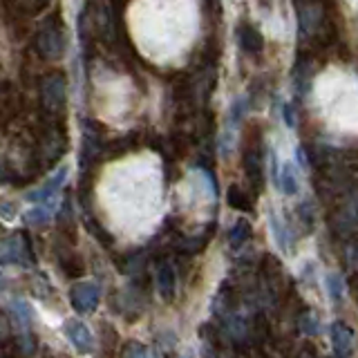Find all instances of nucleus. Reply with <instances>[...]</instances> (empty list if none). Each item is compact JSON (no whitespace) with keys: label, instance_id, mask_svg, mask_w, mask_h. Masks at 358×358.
I'll return each instance as SVG.
<instances>
[{"label":"nucleus","instance_id":"obj_1","mask_svg":"<svg viewBox=\"0 0 358 358\" xmlns=\"http://www.w3.org/2000/svg\"><path fill=\"white\" fill-rule=\"evenodd\" d=\"M318 117L336 134L358 137V74L347 67H329L313 83Z\"/></svg>","mask_w":358,"mask_h":358},{"label":"nucleus","instance_id":"obj_14","mask_svg":"<svg viewBox=\"0 0 358 358\" xmlns=\"http://www.w3.org/2000/svg\"><path fill=\"white\" fill-rule=\"evenodd\" d=\"M119 358H159V356H157L148 345L130 341L119 350Z\"/></svg>","mask_w":358,"mask_h":358},{"label":"nucleus","instance_id":"obj_22","mask_svg":"<svg viewBox=\"0 0 358 358\" xmlns=\"http://www.w3.org/2000/svg\"><path fill=\"white\" fill-rule=\"evenodd\" d=\"M0 233H3V227H0Z\"/></svg>","mask_w":358,"mask_h":358},{"label":"nucleus","instance_id":"obj_15","mask_svg":"<svg viewBox=\"0 0 358 358\" xmlns=\"http://www.w3.org/2000/svg\"><path fill=\"white\" fill-rule=\"evenodd\" d=\"M268 227H271V231H273L275 244L287 253L289 251V233L285 229V224H280V217L275 215V213H271V215H268Z\"/></svg>","mask_w":358,"mask_h":358},{"label":"nucleus","instance_id":"obj_6","mask_svg":"<svg viewBox=\"0 0 358 358\" xmlns=\"http://www.w3.org/2000/svg\"><path fill=\"white\" fill-rule=\"evenodd\" d=\"M63 331H65L67 338H70V343L74 345V350H76L78 354H92V352H94L92 331L87 329V324H85V322H81L78 318H70V320H65Z\"/></svg>","mask_w":358,"mask_h":358},{"label":"nucleus","instance_id":"obj_18","mask_svg":"<svg viewBox=\"0 0 358 358\" xmlns=\"http://www.w3.org/2000/svg\"><path fill=\"white\" fill-rule=\"evenodd\" d=\"M246 238H249V224H246V222H238L233 227V231H231V244L233 246H240Z\"/></svg>","mask_w":358,"mask_h":358},{"label":"nucleus","instance_id":"obj_4","mask_svg":"<svg viewBox=\"0 0 358 358\" xmlns=\"http://www.w3.org/2000/svg\"><path fill=\"white\" fill-rule=\"evenodd\" d=\"M29 249V240L25 238V233L9 235L7 240L0 242V262L3 264H25L29 266L34 262Z\"/></svg>","mask_w":358,"mask_h":358},{"label":"nucleus","instance_id":"obj_5","mask_svg":"<svg viewBox=\"0 0 358 358\" xmlns=\"http://www.w3.org/2000/svg\"><path fill=\"white\" fill-rule=\"evenodd\" d=\"M70 300L78 313H92L99 307L101 291L94 282H76L70 291Z\"/></svg>","mask_w":358,"mask_h":358},{"label":"nucleus","instance_id":"obj_7","mask_svg":"<svg viewBox=\"0 0 358 358\" xmlns=\"http://www.w3.org/2000/svg\"><path fill=\"white\" fill-rule=\"evenodd\" d=\"M155 282H157V294H159V298L166 300V302H173L175 300V287H177V268H175V264L162 257L159 264H157Z\"/></svg>","mask_w":358,"mask_h":358},{"label":"nucleus","instance_id":"obj_16","mask_svg":"<svg viewBox=\"0 0 358 358\" xmlns=\"http://www.w3.org/2000/svg\"><path fill=\"white\" fill-rule=\"evenodd\" d=\"M25 222L29 227H45V224L50 222V204L31 208L29 213H25Z\"/></svg>","mask_w":358,"mask_h":358},{"label":"nucleus","instance_id":"obj_3","mask_svg":"<svg viewBox=\"0 0 358 358\" xmlns=\"http://www.w3.org/2000/svg\"><path fill=\"white\" fill-rule=\"evenodd\" d=\"M67 101V83L61 74H50L41 83V103L50 115H61Z\"/></svg>","mask_w":358,"mask_h":358},{"label":"nucleus","instance_id":"obj_12","mask_svg":"<svg viewBox=\"0 0 358 358\" xmlns=\"http://www.w3.org/2000/svg\"><path fill=\"white\" fill-rule=\"evenodd\" d=\"M101 148H103V143H101L99 130L92 128V126H87V130L83 132V152H81V166H83V171L92 166V162L99 157Z\"/></svg>","mask_w":358,"mask_h":358},{"label":"nucleus","instance_id":"obj_9","mask_svg":"<svg viewBox=\"0 0 358 358\" xmlns=\"http://www.w3.org/2000/svg\"><path fill=\"white\" fill-rule=\"evenodd\" d=\"M56 262H59L61 271L67 278H78L85 273V262L83 257L78 255L76 251H72L70 246L63 244V246H56Z\"/></svg>","mask_w":358,"mask_h":358},{"label":"nucleus","instance_id":"obj_10","mask_svg":"<svg viewBox=\"0 0 358 358\" xmlns=\"http://www.w3.org/2000/svg\"><path fill=\"white\" fill-rule=\"evenodd\" d=\"M331 345L334 352L338 358H350L354 352V334L352 329L343 322H334L331 324Z\"/></svg>","mask_w":358,"mask_h":358},{"label":"nucleus","instance_id":"obj_20","mask_svg":"<svg viewBox=\"0 0 358 358\" xmlns=\"http://www.w3.org/2000/svg\"><path fill=\"white\" fill-rule=\"evenodd\" d=\"M182 358H193V354H190V352H188V354H184Z\"/></svg>","mask_w":358,"mask_h":358},{"label":"nucleus","instance_id":"obj_13","mask_svg":"<svg viewBox=\"0 0 358 358\" xmlns=\"http://www.w3.org/2000/svg\"><path fill=\"white\" fill-rule=\"evenodd\" d=\"M36 352V336L31 331H22L11 338V354L9 358H31Z\"/></svg>","mask_w":358,"mask_h":358},{"label":"nucleus","instance_id":"obj_19","mask_svg":"<svg viewBox=\"0 0 358 358\" xmlns=\"http://www.w3.org/2000/svg\"><path fill=\"white\" fill-rule=\"evenodd\" d=\"M347 3H350V5H352L354 9H358V0H347Z\"/></svg>","mask_w":358,"mask_h":358},{"label":"nucleus","instance_id":"obj_8","mask_svg":"<svg viewBox=\"0 0 358 358\" xmlns=\"http://www.w3.org/2000/svg\"><path fill=\"white\" fill-rule=\"evenodd\" d=\"M38 50L45 59H59L63 54V31L59 25L50 22L38 31Z\"/></svg>","mask_w":358,"mask_h":358},{"label":"nucleus","instance_id":"obj_21","mask_svg":"<svg viewBox=\"0 0 358 358\" xmlns=\"http://www.w3.org/2000/svg\"><path fill=\"white\" fill-rule=\"evenodd\" d=\"M0 285H3V273H0Z\"/></svg>","mask_w":358,"mask_h":358},{"label":"nucleus","instance_id":"obj_11","mask_svg":"<svg viewBox=\"0 0 358 358\" xmlns=\"http://www.w3.org/2000/svg\"><path fill=\"white\" fill-rule=\"evenodd\" d=\"M65 179H67V168H61V171L54 173V177L48 182V186H43L41 190H34V193H29V199L31 201H41V204H50V201H54L56 195H59V190L63 188Z\"/></svg>","mask_w":358,"mask_h":358},{"label":"nucleus","instance_id":"obj_2","mask_svg":"<svg viewBox=\"0 0 358 358\" xmlns=\"http://www.w3.org/2000/svg\"><path fill=\"white\" fill-rule=\"evenodd\" d=\"M271 173H273V182L280 188V193L291 197L298 195L300 190V171H298V162L296 159H278L275 150H271Z\"/></svg>","mask_w":358,"mask_h":358},{"label":"nucleus","instance_id":"obj_17","mask_svg":"<svg viewBox=\"0 0 358 358\" xmlns=\"http://www.w3.org/2000/svg\"><path fill=\"white\" fill-rule=\"evenodd\" d=\"M324 287H327V294L331 300H341L343 294H345V282L341 275L336 273H327L324 275Z\"/></svg>","mask_w":358,"mask_h":358}]
</instances>
